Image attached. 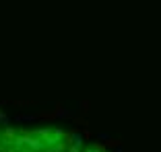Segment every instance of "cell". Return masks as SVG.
I'll list each match as a JSON object with an SVG mask.
<instances>
[{
    "label": "cell",
    "instance_id": "6da1fadb",
    "mask_svg": "<svg viewBox=\"0 0 161 152\" xmlns=\"http://www.w3.org/2000/svg\"><path fill=\"white\" fill-rule=\"evenodd\" d=\"M0 152H105L70 129L0 124Z\"/></svg>",
    "mask_w": 161,
    "mask_h": 152
}]
</instances>
